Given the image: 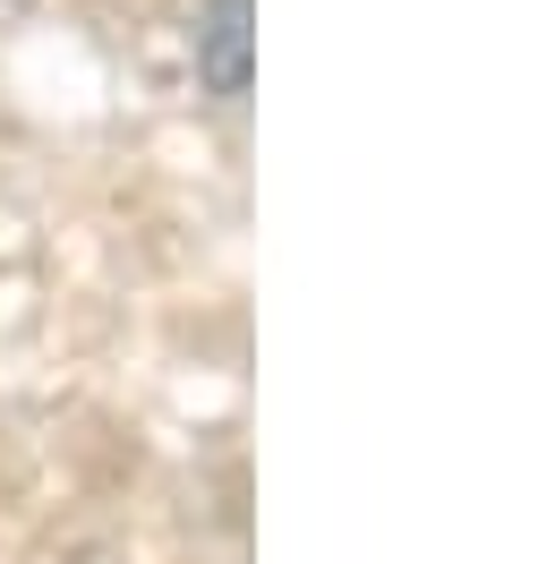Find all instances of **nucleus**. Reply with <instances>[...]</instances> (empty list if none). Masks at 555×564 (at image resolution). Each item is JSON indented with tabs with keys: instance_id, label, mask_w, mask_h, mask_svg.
I'll return each mask as SVG.
<instances>
[{
	"instance_id": "f257e3e1",
	"label": "nucleus",
	"mask_w": 555,
	"mask_h": 564,
	"mask_svg": "<svg viewBox=\"0 0 555 564\" xmlns=\"http://www.w3.org/2000/svg\"><path fill=\"white\" fill-rule=\"evenodd\" d=\"M240 0H222V18H214V26H222V95H240Z\"/></svg>"
}]
</instances>
